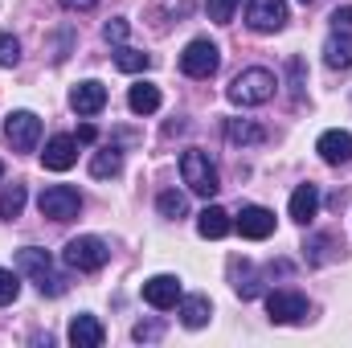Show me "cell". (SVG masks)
Wrapping results in <instances>:
<instances>
[{
	"label": "cell",
	"mask_w": 352,
	"mask_h": 348,
	"mask_svg": "<svg viewBox=\"0 0 352 348\" xmlns=\"http://www.w3.org/2000/svg\"><path fill=\"white\" fill-rule=\"evenodd\" d=\"M16 270H21V274H29V279L37 283V291H41V295H50V299H54V295H66V287H70V283H66V274L54 266V259H50L45 250H37V246L16 250Z\"/></svg>",
	"instance_id": "6da1fadb"
},
{
	"label": "cell",
	"mask_w": 352,
	"mask_h": 348,
	"mask_svg": "<svg viewBox=\"0 0 352 348\" xmlns=\"http://www.w3.org/2000/svg\"><path fill=\"white\" fill-rule=\"evenodd\" d=\"M274 87H278V78L266 66H250V70H242L230 83V102H238V107H263V102L274 98Z\"/></svg>",
	"instance_id": "7a4b0ae2"
},
{
	"label": "cell",
	"mask_w": 352,
	"mask_h": 348,
	"mask_svg": "<svg viewBox=\"0 0 352 348\" xmlns=\"http://www.w3.org/2000/svg\"><path fill=\"white\" fill-rule=\"evenodd\" d=\"M180 176H184V184H188L192 193H201V197H213V193L221 188L213 160H209L201 148H188V152L180 156Z\"/></svg>",
	"instance_id": "3957f363"
},
{
	"label": "cell",
	"mask_w": 352,
	"mask_h": 348,
	"mask_svg": "<svg viewBox=\"0 0 352 348\" xmlns=\"http://www.w3.org/2000/svg\"><path fill=\"white\" fill-rule=\"evenodd\" d=\"M37 209H41V217H50V221H74L78 209H82V193H78L74 184H50V188L37 197Z\"/></svg>",
	"instance_id": "277c9868"
},
{
	"label": "cell",
	"mask_w": 352,
	"mask_h": 348,
	"mask_svg": "<svg viewBox=\"0 0 352 348\" xmlns=\"http://www.w3.org/2000/svg\"><path fill=\"white\" fill-rule=\"evenodd\" d=\"M217 66H221V50H217L209 37L188 41V45H184V54H180V70H184L188 78H213V74H217Z\"/></svg>",
	"instance_id": "5b68a950"
},
{
	"label": "cell",
	"mask_w": 352,
	"mask_h": 348,
	"mask_svg": "<svg viewBox=\"0 0 352 348\" xmlns=\"http://www.w3.org/2000/svg\"><path fill=\"white\" fill-rule=\"evenodd\" d=\"M111 259V250H107V242L102 238H70L66 242V250H62V262L70 266V270H102Z\"/></svg>",
	"instance_id": "8992f818"
},
{
	"label": "cell",
	"mask_w": 352,
	"mask_h": 348,
	"mask_svg": "<svg viewBox=\"0 0 352 348\" xmlns=\"http://www.w3.org/2000/svg\"><path fill=\"white\" fill-rule=\"evenodd\" d=\"M4 140H8L12 152H33L37 140H41V119L33 111H12L4 119Z\"/></svg>",
	"instance_id": "52a82bcc"
},
{
	"label": "cell",
	"mask_w": 352,
	"mask_h": 348,
	"mask_svg": "<svg viewBox=\"0 0 352 348\" xmlns=\"http://www.w3.org/2000/svg\"><path fill=\"white\" fill-rule=\"evenodd\" d=\"M266 316H270V324H303L307 320V299L299 291H270L266 295Z\"/></svg>",
	"instance_id": "ba28073f"
},
{
	"label": "cell",
	"mask_w": 352,
	"mask_h": 348,
	"mask_svg": "<svg viewBox=\"0 0 352 348\" xmlns=\"http://www.w3.org/2000/svg\"><path fill=\"white\" fill-rule=\"evenodd\" d=\"M246 25H250L254 33H278V29L287 25V0H250Z\"/></svg>",
	"instance_id": "9c48e42d"
},
{
	"label": "cell",
	"mask_w": 352,
	"mask_h": 348,
	"mask_svg": "<svg viewBox=\"0 0 352 348\" xmlns=\"http://www.w3.org/2000/svg\"><path fill=\"white\" fill-rule=\"evenodd\" d=\"M144 303L156 307V312H173L180 303V279L176 274H152L144 283Z\"/></svg>",
	"instance_id": "30bf717a"
},
{
	"label": "cell",
	"mask_w": 352,
	"mask_h": 348,
	"mask_svg": "<svg viewBox=\"0 0 352 348\" xmlns=\"http://www.w3.org/2000/svg\"><path fill=\"white\" fill-rule=\"evenodd\" d=\"M41 164H45L50 173L74 168V164H78V135H54V140L45 144V152H41Z\"/></svg>",
	"instance_id": "8fae6325"
},
{
	"label": "cell",
	"mask_w": 352,
	"mask_h": 348,
	"mask_svg": "<svg viewBox=\"0 0 352 348\" xmlns=\"http://www.w3.org/2000/svg\"><path fill=\"white\" fill-rule=\"evenodd\" d=\"M238 234L242 238H250V242H263V238H270L274 234V213L270 209H263V205H246L242 213H238Z\"/></svg>",
	"instance_id": "7c38bea8"
},
{
	"label": "cell",
	"mask_w": 352,
	"mask_h": 348,
	"mask_svg": "<svg viewBox=\"0 0 352 348\" xmlns=\"http://www.w3.org/2000/svg\"><path fill=\"white\" fill-rule=\"evenodd\" d=\"M316 152H320L324 164H349L352 160V135L340 131V127H332V131H324L316 140Z\"/></svg>",
	"instance_id": "4fadbf2b"
},
{
	"label": "cell",
	"mask_w": 352,
	"mask_h": 348,
	"mask_svg": "<svg viewBox=\"0 0 352 348\" xmlns=\"http://www.w3.org/2000/svg\"><path fill=\"white\" fill-rule=\"evenodd\" d=\"M70 107H74L78 115H98V111L107 107V87H102L98 78L78 83V87L70 90Z\"/></svg>",
	"instance_id": "5bb4252c"
},
{
	"label": "cell",
	"mask_w": 352,
	"mask_h": 348,
	"mask_svg": "<svg viewBox=\"0 0 352 348\" xmlns=\"http://www.w3.org/2000/svg\"><path fill=\"white\" fill-rule=\"evenodd\" d=\"M230 230H234V221H230V213H226L221 205H205V209L197 213V234H201V238L217 242V238H226Z\"/></svg>",
	"instance_id": "9a60e30c"
},
{
	"label": "cell",
	"mask_w": 352,
	"mask_h": 348,
	"mask_svg": "<svg viewBox=\"0 0 352 348\" xmlns=\"http://www.w3.org/2000/svg\"><path fill=\"white\" fill-rule=\"evenodd\" d=\"M291 217L299 221V226H307V221H316V213H320V188L316 184H299L295 193H291Z\"/></svg>",
	"instance_id": "2e32d148"
},
{
	"label": "cell",
	"mask_w": 352,
	"mask_h": 348,
	"mask_svg": "<svg viewBox=\"0 0 352 348\" xmlns=\"http://www.w3.org/2000/svg\"><path fill=\"white\" fill-rule=\"evenodd\" d=\"M66 336H70V345L74 348H98L102 340H107V332H102V324H98L94 316H74Z\"/></svg>",
	"instance_id": "e0dca14e"
},
{
	"label": "cell",
	"mask_w": 352,
	"mask_h": 348,
	"mask_svg": "<svg viewBox=\"0 0 352 348\" xmlns=\"http://www.w3.org/2000/svg\"><path fill=\"white\" fill-rule=\"evenodd\" d=\"M324 62L332 70H352V33H336L332 29V37L324 41Z\"/></svg>",
	"instance_id": "ac0fdd59"
},
{
	"label": "cell",
	"mask_w": 352,
	"mask_h": 348,
	"mask_svg": "<svg viewBox=\"0 0 352 348\" xmlns=\"http://www.w3.org/2000/svg\"><path fill=\"white\" fill-rule=\"evenodd\" d=\"M209 316H213V307H209L205 295H188V299H180V324H184V328H205Z\"/></svg>",
	"instance_id": "d6986e66"
},
{
	"label": "cell",
	"mask_w": 352,
	"mask_h": 348,
	"mask_svg": "<svg viewBox=\"0 0 352 348\" xmlns=\"http://www.w3.org/2000/svg\"><path fill=\"white\" fill-rule=\"evenodd\" d=\"M127 107H131L135 115H152V111H160V87H152V83H135V87L127 90Z\"/></svg>",
	"instance_id": "ffe728a7"
},
{
	"label": "cell",
	"mask_w": 352,
	"mask_h": 348,
	"mask_svg": "<svg viewBox=\"0 0 352 348\" xmlns=\"http://www.w3.org/2000/svg\"><path fill=\"white\" fill-rule=\"evenodd\" d=\"M119 168H123V152L119 148H98L94 156H90V176H98V180H107V176H119Z\"/></svg>",
	"instance_id": "44dd1931"
},
{
	"label": "cell",
	"mask_w": 352,
	"mask_h": 348,
	"mask_svg": "<svg viewBox=\"0 0 352 348\" xmlns=\"http://www.w3.org/2000/svg\"><path fill=\"white\" fill-rule=\"evenodd\" d=\"M226 140H230V144H263L266 131L258 123H250V119H230V123H226Z\"/></svg>",
	"instance_id": "7402d4cb"
},
{
	"label": "cell",
	"mask_w": 352,
	"mask_h": 348,
	"mask_svg": "<svg viewBox=\"0 0 352 348\" xmlns=\"http://www.w3.org/2000/svg\"><path fill=\"white\" fill-rule=\"evenodd\" d=\"M25 197H29L25 184H8V188L0 193V217H4V221H16V217L25 213Z\"/></svg>",
	"instance_id": "603a6c76"
},
{
	"label": "cell",
	"mask_w": 352,
	"mask_h": 348,
	"mask_svg": "<svg viewBox=\"0 0 352 348\" xmlns=\"http://www.w3.org/2000/svg\"><path fill=\"white\" fill-rule=\"evenodd\" d=\"M115 66H119L123 74H144V70L152 66V54H140V50L119 45V50H115Z\"/></svg>",
	"instance_id": "cb8c5ba5"
},
{
	"label": "cell",
	"mask_w": 352,
	"mask_h": 348,
	"mask_svg": "<svg viewBox=\"0 0 352 348\" xmlns=\"http://www.w3.org/2000/svg\"><path fill=\"white\" fill-rule=\"evenodd\" d=\"M156 209H160V217L180 221V217L188 213V197H184V193H176V188H164V193H160V201H156Z\"/></svg>",
	"instance_id": "d4e9b609"
},
{
	"label": "cell",
	"mask_w": 352,
	"mask_h": 348,
	"mask_svg": "<svg viewBox=\"0 0 352 348\" xmlns=\"http://www.w3.org/2000/svg\"><path fill=\"white\" fill-rule=\"evenodd\" d=\"M16 295H21V274H16V270H4V266H0V307L16 303Z\"/></svg>",
	"instance_id": "484cf974"
},
{
	"label": "cell",
	"mask_w": 352,
	"mask_h": 348,
	"mask_svg": "<svg viewBox=\"0 0 352 348\" xmlns=\"http://www.w3.org/2000/svg\"><path fill=\"white\" fill-rule=\"evenodd\" d=\"M21 62V41L12 33H0V66H16Z\"/></svg>",
	"instance_id": "4316f807"
},
{
	"label": "cell",
	"mask_w": 352,
	"mask_h": 348,
	"mask_svg": "<svg viewBox=\"0 0 352 348\" xmlns=\"http://www.w3.org/2000/svg\"><path fill=\"white\" fill-rule=\"evenodd\" d=\"M205 8H209V21H217V25H230V21H234V8H238V0H209Z\"/></svg>",
	"instance_id": "83f0119b"
},
{
	"label": "cell",
	"mask_w": 352,
	"mask_h": 348,
	"mask_svg": "<svg viewBox=\"0 0 352 348\" xmlns=\"http://www.w3.org/2000/svg\"><path fill=\"white\" fill-rule=\"evenodd\" d=\"M102 37H107L111 45H123V37H127V21H119V17L107 21V25H102Z\"/></svg>",
	"instance_id": "f1b7e54d"
},
{
	"label": "cell",
	"mask_w": 352,
	"mask_h": 348,
	"mask_svg": "<svg viewBox=\"0 0 352 348\" xmlns=\"http://www.w3.org/2000/svg\"><path fill=\"white\" fill-rule=\"evenodd\" d=\"M332 29H336V33H352V4H344V8L332 12Z\"/></svg>",
	"instance_id": "f546056e"
},
{
	"label": "cell",
	"mask_w": 352,
	"mask_h": 348,
	"mask_svg": "<svg viewBox=\"0 0 352 348\" xmlns=\"http://www.w3.org/2000/svg\"><path fill=\"white\" fill-rule=\"evenodd\" d=\"M160 336V324H140L135 328V340H156Z\"/></svg>",
	"instance_id": "4dcf8cb0"
},
{
	"label": "cell",
	"mask_w": 352,
	"mask_h": 348,
	"mask_svg": "<svg viewBox=\"0 0 352 348\" xmlns=\"http://www.w3.org/2000/svg\"><path fill=\"white\" fill-rule=\"evenodd\" d=\"M62 8H70V12H87V8H94L98 0H58Z\"/></svg>",
	"instance_id": "1f68e13d"
},
{
	"label": "cell",
	"mask_w": 352,
	"mask_h": 348,
	"mask_svg": "<svg viewBox=\"0 0 352 348\" xmlns=\"http://www.w3.org/2000/svg\"><path fill=\"white\" fill-rule=\"evenodd\" d=\"M78 140H82V144H90V140H94V127H90V123H82V127H78Z\"/></svg>",
	"instance_id": "d6a6232c"
},
{
	"label": "cell",
	"mask_w": 352,
	"mask_h": 348,
	"mask_svg": "<svg viewBox=\"0 0 352 348\" xmlns=\"http://www.w3.org/2000/svg\"><path fill=\"white\" fill-rule=\"evenodd\" d=\"M0 180H4V160H0Z\"/></svg>",
	"instance_id": "836d02e7"
},
{
	"label": "cell",
	"mask_w": 352,
	"mask_h": 348,
	"mask_svg": "<svg viewBox=\"0 0 352 348\" xmlns=\"http://www.w3.org/2000/svg\"><path fill=\"white\" fill-rule=\"evenodd\" d=\"M299 4H311V0H299Z\"/></svg>",
	"instance_id": "e575fe53"
}]
</instances>
